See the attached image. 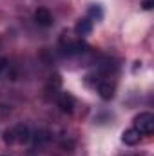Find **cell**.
<instances>
[{
    "mask_svg": "<svg viewBox=\"0 0 154 156\" xmlns=\"http://www.w3.org/2000/svg\"><path fill=\"white\" fill-rule=\"evenodd\" d=\"M29 140H31V131L24 123H18L4 133V142L7 145H22V144H27Z\"/></svg>",
    "mask_w": 154,
    "mask_h": 156,
    "instance_id": "cell-1",
    "label": "cell"
},
{
    "mask_svg": "<svg viewBox=\"0 0 154 156\" xmlns=\"http://www.w3.org/2000/svg\"><path fill=\"white\" fill-rule=\"evenodd\" d=\"M134 129L142 136H149L154 133V115L152 113H140L134 118Z\"/></svg>",
    "mask_w": 154,
    "mask_h": 156,
    "instance_id": "cell-2",
    "label": "cell"
},
{
    "mask_svg": "<svg viewBox=\"0 0 154 156\" xmlns=\"http://www.w3.org/2000/svg\"><path fill=\"white\" fill-rule=\"evenodd\" d=\"M56 102H58V107L62 109V113L71 115V113L75 111V96H73L71 93H62Z\"/></svg>",
    "mask_w": 154,
    "mask_h": 156,
    "instance_id": "cell-3",
    "label": "cell"
},
{
    "mask_svg": "<svg viewBox=\"0 0 154 156\" xmlns=\"http://www.w3.org/2000/svg\"><path fill=\"white\" fill-rule=\"evenodd\" d=\"M96 89H98V93H100V96L103 98V100H111V98H114V83H111V80H100L98 82V85H96Z\"/></svg>",
    "mask_w": 154,
    "mask_h": 156,
    "instance_id": "cell-4",
    "label": "cell"
},
{
    "mask_svg": "<svg viewBox=\"0 0 154 156\" xmlns=\"http://www.w3.org/2000/svg\"><path fill=\"white\" fill-rule=\"evenodd\" d=\"M35 22L42 27H49V26H53V15L45 7H40L35 11Z\"/></svg>",
    "mask_w": 154,
    "mask_h": 156,
    "instance_id": "cell-5",
    "label": "cell"
},
{
    "mask_svg": "<svg viewBox=\"0 0 154 156\" xmlns=\"http://www.w3.org/2000/svg\"><path fill=\"white\" fill-rule=\"evenodd\" d=\"M140 138H142V134H140L134 127L123 131V134H121V142H123L125 145H136V144L140 142Z\"/></svg>",
    "mask_w": 154,
    "mask_h": 156,
    "instance_id": "cell-6",
    "label": "cell"
},
{
    "mask_svg": "<svg viewBox=\"0 0 154 156\" xmlns=\"http://www.w3.org/2000/svg\"><path fill=\"white\" fill-rule=\"evenodd\" d=\"M91 31H93V20H91V18H82V20H78L76 35L87 37V35H91Z\"/></svg>",
    "mask_w": 154,
    "mask_h": 156,
    "instance_id": "cell-7",
    "label": "cell"
},
{
    "mask_svg": "<svg viewBox=\"0 0 154 156\" xmlns=\"http://www.w3.org/2000/svg\"><path fill=\"white\" fill-rule=\"evenodd\" d=\"M89 15H91V16H94L96 20H102V16H103V13H102L100 5H91V7H89Z\"/></svg>",
    "mask_w": 154,
    "mask_h": 156,
    "instance_id": "cell-8",
    "label": "cell"
},
{
    "mask_svg": "<svg viewBox=\"0 0 154 156\" xmlns=\"http://www.w3.org/2000/svg\"><path fill=\"white\" fill-rule=\"evenodd\" d=\"M5 67H7V60H5V58H0V73H2Z\"/></svg>",
    "mask_w": 154,
    "mask_h": 156,
    "instance_id": "cell-9",
    "label": "cell"
},
{
    "mask_svg": "<svg viewBox=\"0 0 154 156\" xmlns=\"http://www.w3.org/2000/svg\"><path fill=\"white\" fill-rule=\"evenodd\" d=\"M143 7H145V9H151V7H152V0H145V2H143Z\"/></svg>",
    "mask_w": 154,
    "mask_h": 156,
    "instance_id": "cell-10",
    "label": "cell"
}]
</instances>
